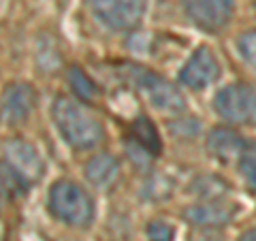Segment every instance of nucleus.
<instances>
[{
  "mask_svg": "<svg viewBox=\"0 0 256 241\" xmlns=\"http://www.w3.org/2000/svg\"><path fill=\"white\" fill-rule=\"evenodd\" d=\"M52 118L60 136L73 150H92L105 136L100 120L86 107V102L70 96H58L54 100Z\"/></svg>",
  "mask_w": 256,
  "mask_h": 241,
  "instance_id": "1",
  "label": "nucleus"
},
{
  "mask_svg": "<svg viewBox=\"0 0 256 241\" xmlns=\"http://www.w3.org/2000/svg\"><path fill=\"white\" fill-rule=\"evenodd\" d=\"M50 212L56 220H60L68 226L86 228L94 220V200L88 194V190L70 180H60L50 188L47 198Z\"/></svg>",
  "mask_w": 256,
  "mask_h": 241,
  "instance_id": "2",
  "label": "nucleus"
},
{
  "mask_svg": "<svg viewBox=\"0 0 256 241\" xmlns=\"http://www.w3.org/2000/svg\"><path fill=\"white\" fill-rule=\"evenodd\" d=\"M130 82L152 105L164 111V114H182L186 109L184 96L180 94L178 88L154 70L143 66H130Z\"/></svg>",
  "mask_w": 256,
  "mask_h": 241,
  "instance_id": "3",
  "label": "nucleus"
},
{
  "mask_svg": "<svg viewBox=\"0 0 256 241\" xmlns=\"http://www.w3.org/2000/svg\"><path fill=\"white\" fill-rule=\"evenodd\" d=\"M214 107L226 122L246 124L256 118V90L250 84H230L216 94Z\"/></svg>",
  "mask_w": 256,
  "mask_h": 241,
  "instance_id": "4",
  "label": "nucleus"
},
{
  "mask_svg": "<svg viewBox=\"0 0 256 241\" xmlns=\"http://www.w3.org/2000/svg\"><path fill=\"white\" fill-rule=\"evenodd\" d=\"M92 13L109 30L126 32L141 24L146 0H90Z\"/></svg>",
  "mask_w": 256,
  "mask_h": 241,
  "instance_id": "5",
  "label": "nucleus"
},
{
  "mask_svg": "<svg viewBox=\"0 0 256 241\" xmlns=\"http://www.w3.org/2000/svg\"><path fill=\"white\" fill-rule=\"evenodd\" d=\"M184 9L194 26L205 32H218L233 18L235 0H184Z\"/></svg>",
  "mask_w": 256,
  "mask_h": 241,
  "instance_id": "6",
  "label": "nucleus"
},
{
  "mask_svg": "<svg viewBox=\"0 0 256 241\" xmlns=\"http://www.w3.org/2000/svg\"><path fill=\"white\" fill-rule=\"evenodd\" d=\"M36 107V92L30 84H13L0 96V120L6 126H20Z\"/></svg>",
  "mask_w": 256,
  "mask_h": 241,
  "instance_id": "7",
  "label": "nucleus"
},
{
  "mask_svg": "<svg viewBox=\"0 0 256 241\" xmlns=\"http://www.w3.org/2000/svg\"><path fill=\"white\" fill-rule=\"evenodd\" d=\"M218 77H220V64L216 60L214 52L210 47H198L188 58V62L184 64L180 82L188 86L190 90H203V88L212 86L214 82H218Z\"/></svg>",
  "mask_w": 256,
  "mask_h": 241,
  "instance_id": "8",
  "label": "nucleus"
},
{
  "mask_svg": "<svg viewBox=\"0 0 256 241\" xmlns=\"http://www.w3.org/2000/svg\"><path fill=\"white\" fill-rule=\"evenodd\" d=\"M4 162L20 175L30 186L43 175V160L38 156L36 148L24 139H11L4 146Z\"/></svg>",
  "mask_w": 256,
  "mask_h": 241,
  "instance_id": "9",
  "label": "nucleus"
},
{
  "mask_svg": "<svg viewBox=\"0 0 256 241\" xmlns=\"http://www.w3.org/2000/svg\"><path fill=\"white\" fill-rule=\"evenodd\" d=\"M237 212V205L235 203H228L224 198H212V200H205V203H198V205H190L184 216L190 224L194 226H222V224L230 222V218L235 216Z\"/></svg>",
  "mask_w": 256,
  "mask_h": 241,
  "instance_id": "10",
  "label": "nucleus"
},
{
  "mask_svg": "<svg viewBox=\"0 0 256 241\" xmlns=\"http://www.w3.org/2000/svg\"><path fill=\"white\" fill-rule=\"evenodd\" d=\"M246 146L248 143L244 141V136L226 126H216L210 132V136H207V150H210V154L224 164H230L235 160H239Z\"/></svg>",
  "mask_w": 256,
  "mask_h": 241,
  "instance_id": "11",
  "label": "nucleus"
},
{
  "mask_svg": "<svg viewBox=\"0 0 256 241\" xmlns=\"http://www.w3.org/2000/svg\"><path fill=\"white\" fill-rule=\"evenodd\" d=\"M86 178L96 188H111L120 178V162L116 156L107 154H96L86 162Z\"/></svg>",
  "mask_w": 256,
  "mask_h": 241,
  "instance_id": "12",
  "label": "nucleus"
},
{
  "mask_svg": "<svg viewBox=\"0 0 256 241\" xmlns=\"http://www.w3.org/2000/svg\"><path fill=\"white\" fill-rule=\"evenodd\" d=\"M130 141H134L139 148H143L148 152L152 158H156L162 150V143H160V136H158V130L156 126L152 124V120L141 116L132 122L130 126Z\"/></svg>",
  "mask_w": 256,
  "mask_h": 241,
  "instance_id": "13",
  "label": "nucleus"
},
{
  "mask_svg": "<svg viewBox=\"0 0 256 241\" xmlns=\"http://www.w3.org/2000/svg\"><path fill=\"white\" fill-rule=\"evenodd\" d=\"M66 79H68V86H70V90H73L77 100L94 102L100 96L98 86L92 82V77L88 75L82 66H70L68 73H66Z\"/></svg>",
  "mask_w": 256,
  "mask_h": 241,
  "instance_id": "14",
  "label": "nucleus"
},
{
  "mask_svg": "<svg viewBox=\"0 0 256 241\" xmlns=\"http://www.w3.org/2000/svg\"><path fill=\"white\" fill-rule=\"evenodd\" d=\"M192 192H196L198 196H203L205 200L212 198H224V194L228 192L226 182H222L220 178H214V175H203L192 184Z\"/></svg>",
  "mask_w": 256,
  "mask_h": 241,
  "instance_id": "15",
  "label": "nucleus"
},
{
  "mask_svg": "<svg viewBox=\"0 0 256 241\" xmlns=\"http://www.w3.org/2000/svg\"><path fill=\"white\" fill-rule=\"evenodd\" d=\"M239 171H242L244 180L248 182V186L252 190H256V143L246 146L244 154L239 156Z\"/></svg>",
  "mask_w": 256,
  "mask_h": 241,
  "instance_id": "16",
  "label": "nucleus"
},
{
  "mask_svg": "<svg viewBox=\"0 0 256 241\" xmlns=\"http://www.w3.org/2000/svg\"><path fill=\"white\" fill-rule=\"evenodd\" d=\"M237 47H239L242 58L256 70V30L244 32V34L239 36V41H237Z\"/></svg>",
  "mask_w": 256,
  "mask_h": 241,
  "instance_id": "17",
  "label": "nucleus"
},
{
  "mask_svg": "<svg viewBox=\"0 0 256 241\" xmlns=\"http://www.w3.org/2000/svg\"><path fill=\"white\" fill-rule=\"evenodd\" d=\"M148 237L150 241H173L175 228L164 220H154L148 224Z\"/></svg>",
  "mask_w": 256,
  "mask_h": 241,
  "instance_id": "18",
  "label": "nucleus"
},
{
  "mask_svg": "<svg viewBox=\"0 0 256 241\" xmlns=\"http://www.w3.org/2000/svg\"><path fill=\"white\" fill-rule=\"evenodd\" d=\"M237 241H256V226H252V228H248L246 232H242Z\"/></svg>",
  "mask_w": 256,
  "mask_h": 241,
  "instance_id": "19",
  "label": "nucleus"
}]
</instances>
